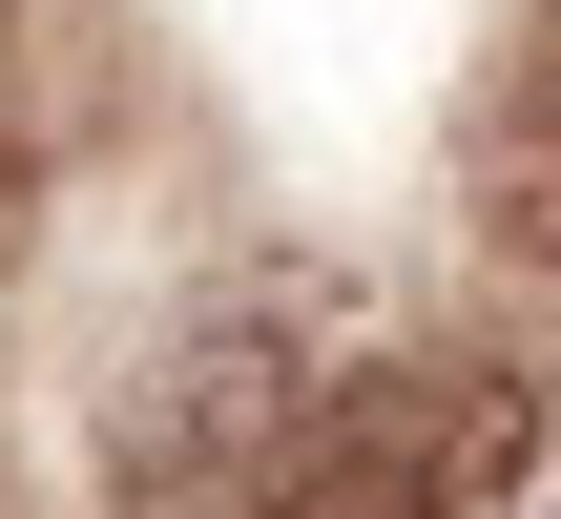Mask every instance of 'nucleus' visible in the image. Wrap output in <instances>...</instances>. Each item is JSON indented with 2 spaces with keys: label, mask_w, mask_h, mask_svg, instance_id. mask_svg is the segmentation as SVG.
<instances>
[{
  "label": "nucleus",
  "mask_w": 561,
  "mask_h": 519,
  "mask_svg": "<svg viewBox=\"0 0 561 519\" xmlns=\"http://www.w3.org/2000/svg\"><path fill=\"white\" fill-rule=\"evenodd\" d=\"M500 250L561 291V21L520 42V104H500Z\"/></svg>",
  "instance_id": "obj_1"
},
{
  "label": "nucleus",
  "mask_w": 561,
  "mask_h": 519,
  "mask_svg": "<svg viewBox=\"0 0 561 519\" xmlns=\"http://www.w3.org/2000/svg\"><path fill=\"white\" fill-rule=\"evenodd\" d=\"M541 519H561V499H541Z\"/></svg>",
  "instance_id": "obj_2"
}]
</instances>
